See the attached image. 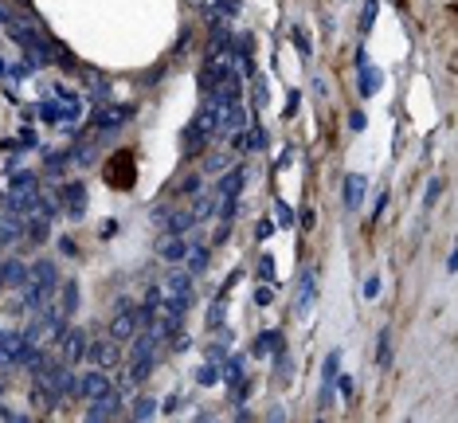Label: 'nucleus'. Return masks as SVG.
Listing matches in <instances>:
<instances>
[{"label":"nucleus","mask_w":458,"mask_h":423,"mask_svg":"<svg viewBox=\"0 0 458 423\" xmlns=\"http://www.w3.org/2000/svg\"><path fill=\"white\" fill-rule=\"evenodd\" d=\"M192 212H188V208H169V216H165V224H161V228L165 231H177V235H184V231H192Z\"/></svg>","instance_id":"a211bd4d"},{"label":"nucleus","mask_w":458,"mask_h":423,"mask_svg":"<svg viewBox=\"0 0 458 423\" xmlns=\"http://www.w3.org/2000/svg\"><path fill=\"white\" fill-rule=\"evenodd\" d=\"M86 357H90L98 368H114V364L121 361V345L106 333V337H98V341H90V345H86Z\"/></svg>","instance_id":"39448f33"},{"label":"nucleus","mask_w":458,"mask_h":423,"mask_svg":"<svg viewBox=\"0 0 458 423\" xmlns=\"http://www.w3.org/2000/svg\"><path fill=\"white\" fill-rule=\"evenodd\" d=\"M364 121H368V118H364L361 110H352V114H349V130H364Z\"/></svg>","instance_id":"bf43d9fd"},{"label":"nucleus","mask_w":458,"mask_h":423,"mask_svg":"<svg viewBox=\"0 0 458 423\" xmlns=\"http://www.w3.org/2000/svg\"><path fill=\"white\" fill-rule=\"evenodd\" d=\"M133 333H137V317H133V306H130V310L114 314V322H110V337L118 341V345H126Z\"/></svg>","instance_id":"ddd939ff"},{"label":"nucleus","mask_w":458,"mask_h":423,"mask_svg":"<svg viewBox=\"0 0 458 423\" xmlns=\"http://www.w3.org/2000/svg\"><path fill=\"white\" fill-rule=\"evenodd\" d=\"M63 169H67V153L43 149V173H48V177H63Z\"/></svg>","instance_id":"cd10ccee"},{"label":"nucleus","mask_w":458,"mask_h":423,"mask_svg":"<svg viewBox=\"0 0 458 423\" xmlns=\"http://www.w3.org/2000/svg\"><path fill=\"white\" fill-rule=\"evenodd\" d=\"M153 415H157V400H153V396H137V400H133L130 420H137V423H149Z\"/></svg>","instance_id":"393cba45"},{"label":"nucleus","mask_w":458,"mask_h":423,"mask_svg":"<svg viewBox=\"0 0 458 423\" xmlns=\"http://www.w3.org/2000/svg\"><path fill=\"white\" fill-rule=\"evenodd\" d=\"M0 420H8V423H28L32 415H20V411H12V408H0Z\"/></svg>","instance_id":"5fc2aeb1"},{"label":"nucleus","mask_w":458,"mask_h":423,"mask_svg":"<svg viewBox=\"0 0 458 423\" xmlns=\"http://www.w3.org/2000/svg\"><path fill=\"white\" fill-rule=\"evenodd\" d=\"M24 282H32V266H24L20 259H4V286H24Z\"/></svg>","instance_id":"dca6fc26"},{"label":"nucleus","mask_w":458,"mask_h":423,"mask_svg":"<svg viewBox=\"0 0 458 423\" xmlns=\"http://www.w3.org/2000/svg\"><path fill=\"white\" fill-rule=\"evenodd\" d=\"M337 373H341V349H333L326 357V364H321V380H333Z\"/></svg>","instance_id":"c9c22d12"},{"label":"nucleus","mask_w":458,"mask_h":423,"mask_svg":"<svg viewBox=\"0 0 458 423\" xmlns=\"http://www.w3.org/2000/svg\"><path fill=\"white\" fill-rule=\"evenodd\" d=\"M208 0H188V8H196V12H200V8H204Z\"/></svg>","instance_id":"69168bd1"},{"label":"nucleus","mask_w":458,"mask_h":423,"mask_svg":"<svg viewBox=\"0 0 458 423\" xmlns=\"http://www.w3.org/2000/svg\"><path fill=\"white\" fill-rule=\"evenodd\" d=\"M130 118H133V106H98L90 126H94L98 133H118Z\"/></svg>","instance_id":"f03ea898"},{"label":"nucleus","mask_w":458,"mask_h":423,"mask_svg":"<svg viewBox=\"0 0 458 423\" xmlns=\"http://www.w3.org/2000/svg\"><path fill=\"white\" fill-rule=\"evenodd\" d=\"M153 251H157V259H165V263H184L188 243H184V235H177V231H161L157 239H153Z\"/></svg>","instance_id":"7ed1b4c3"},{"label":"nucleus","mask_w":458,"mask_h":423,"mask_svg":"<svg viewBox=\"0 0 458 423\" xmlns=\"http://www.w3.org/2000/svg\"><path fill=\"white\" fill-rule=\"evenodd\" d=\"M384 204H388V193H380V196H376V212H372V219L380 216V212H384Z\"/></svg>","instance_id":"e2e57ef3"},{"label":"nucleus","mask_w":458,"mask_h":423,"mask_svg":"<svg viewBox=\"0 0 458 423\" xmlns=\"http://www.w3.org/2000/svg\"><path fill=\"white\" fill-rule=\"evenodd\" d=\"M63 208H67V216H71V219H83L86 216V184L83 181L63 184Z\"/></svg>","instance_id":"1a4fd4ad"},{"label":"nucleus","mask_w":458,"mask_h":423,"mask_svg":"<svg viewBox=\"0 0 458 423\" xmlns=\"http://www.w3.org/2000/svg\"><path fill=\"white\" fill-rule=\"evenodd\" d=\"M266 141H270L266 130H263V126H255V130H251V149H266Z\"/></svg>","instance_id":"603ef678"},{"label":"nucleus","mask_w":458,"mask_h":423,"mask_svg":"<svg viewBox=\"0 0 458 423\" xmlns=\"http://www.w3.org/2000/svg\"><path fill=\"white\" fill-rule=\"evenodd\" d=\"M196 384H204V388H212V384H219V364H200L196 368Z\"/></svg>","instance_id":"2f4dec72"},{"label":"nucleus","mask_w":458,"mask_h":423,"mask_svg":"<svg viewBox=\"0 0 458 423\" xmlns=\"http://www.w3.org/2000/svg\"><path fill=\"white\" fill-rule=\"evenodd\" d=\"M204 149H208V137H204V130H200L196 121H188V126L181 130V157H184V161H192V157H200Z\"/></svg>","instance_id":"6e6552de"},{"label":"nucleus","mask_w":458,"mask_h":423,"mask_svg":"<svg viewBox=\"0 0 458 423\" xmlns=\"http://www.w3.org/2000/svg\"><path fill=\"white\" fill-rule=\"evenodd\" d=\"M235 420H239V423H247V420H255V415H251V408H247V404H243V408L235 411Z\"/></svg>","instance_id":"0e129e2a"},{"label":"nucleus","mask_w":458,"mask_h":423,"mask_svg":"<svg viewBox=\"0 0 458 423\" xmlns=\"http://www.w3.org/2000/svg\"><path fill=\"white\" fill-rule=\"evenodd\" d=\"M86 345H90V341H86L83 329H71V326H67V329L59 333V361L74 368V364L86 357Z\"/></svg>","instance_id":"f257e3e1"},{"label":"nucleus","mask_w":458,"mask_h":423,"mask_svg":"<svg viewBox=\"0 0 458 423\" xmlns=\"http://www.w3.org/2000/svg\"><path fill=\"white\" fill-rule=\"evenodd\" d=\"M121 408H126V400L121 392H110L102 400H90V408H86V423H106V420H118Z\"/></svg>","instance_id":"20e7f679"},{"label":"nucleus","mask_w":458,"mask_h":423,"mask_svg":"<svg viewBox=\"0 0 458 423\" xmlns=\"http://www.w3.org/2000/svg\"><path fill=\"white\" fill-rule=\"evenodd\" d=\"M228 326V298L223 294H216V302L208 306V329H219Z\"/></svg>","instance_id":"a878e982"},{"label":"nucleus","mask_w":458,"mask_h":423,"mask_svg":"<svg viewBox=\"0 0 458 423\" xmlns=\"http://www.w3.org/2000/svg\"><path fill=\"white\" fill-rule=\"evenodd\" d=\"M169 345H172V353H184V349H188V345H192V337H188V333H181V329H177V333H172V337H169Z\"/></svg>","instance_id":"49530a36"},{"label":"nucleus","mask_w":458,"mask_h":423,"mask_svg":"<svg viewBox=\"0 0 458 423\" xmlns=\"http://www.w3.org/2000/svg\"><path fill=\"white\" fill-rule=\"evenodd\" d=\"M376 12H380V0H364V12H361V32L368 36L376 24Z\"/></svg>","instance_id":"72a5a7b5"},{"label":"nucleus","mask_w":458,"mask_h":423,"mask_svg":"<svg viewBox=\"0 0 458 423\" xmlns=\"http://www.w3.org/2000/svg\"><path fill=\"white\" fill-rule=\"evenodd\" d=\"M161 302H165V291H161V286H149V291H145V306H153V310H157Z\"/></svg>","instance_id":"3c124183"},{"label":"nucleus","mask_w":458,"mask_h":423,"mask_svg":"<svg viewBox=\"0 0 458 423\" xmlns=\"http://www.w3.org/2000/svg\"><path fill=\"white\" fill-rule=\"evenodd\" d=\"M251 349H255V357H266V349H270V333H259Z\"/></svg>","instance_id":"864d4df0"},{"label":"nucleus","mask_w":458,"mask_h":423,"mask_svg":"<svg viewBox=\"0 0 458 423\" xmlns=\"http://www.w3.org/2000/svg\"><path fill=\"white\" fill-rule=\"evenodd\" d=\"M364 196H368V177H364V173H349V177H345V196H341V200H345V208H361V200Z\"/></svg>","instance_id":"f8f14e48"},{"label":"nucleus","mask_w":458,"mask_h":423,"mask_svg":"<svg viewBox=\"0 0 458 423\" xmlns=\"http://www.w3.org/2000/svg\"><path fill=\"white\" fill-rule=\"evenodd\" d=\"M216 200H219L216 193H192V208H188L192 219H212L216 216Z\"/></svg>","instance_id":"412c9836"},{"label":"nucleus","mask_w":458,"mask_h":423,"mask_svg":"<svg viewBox=\"0 0 458 423\" xmlns=\"http://www.w3.org/2000/svg\"><path fill=\"white\" fill-rule=\"evenodd\" d=\"M376 364H380V368H392V329H380V333H376Z\"/></svg>","instance_id":"b1692460"},{"label":"nucleus","mask_w":458,"mask_h":423,"mask_svg":"<svg viewBox=\"0 0 458 423\" xmlns=\"http://www.w3.org/2000/svg\"><path fill=\"white\" fill-rule=\"evenodd\" d=\"M275 216H278L282 228H294V212H290V204L286 200H278V196H275Z\"/></svg>","instance_id":"4c0bfd02"},{"label":"nucleus","mask_w":458,"mask_h":423,"mask_svg":"<svg viewBox=\"0 0 458 423\" xmlns=\"http://www.w3.org/2000/svg\"><path fill=\"white\" fill-rule=\"evenodd\" d=\"M32 282H39V286H48V291H59V266L51 263V259H36L32 263Z\"/></svg>","instance_id":"4468645a"},{"label":"nucleus","mask_w":458,"mask_h":423,"mask_svg":"<svg viewBox=\"0 0 458 423\" xmlns=\"http://www.w3.org/2000/svg\"><path fill=\"white\" fill-rule=\"evenodd\" d=\"M8 75H12V79H28V75H36V59H20V63H12V67H8Z\"/></svg>","instance_id":"58836bf2"},{"label":"nucleus","mask_w":458,"mask_h":423,"mask_svg":"<svg viewBox=\"0 0 458 423\" xmlns=\"http://www.w3.org/2000/svg\"><path fill=\"white\" fill-rule=\"evenodd\" d=\"M314 302H317V275L314 270H301V278H298V314L306 317L310 310H314Z\"/></svg>","instance_id":"9b49d317"},{"label":"nucleus","mask_w":458,"mask_h":423,"mask_svg":"<svg viewBox=\"0 0 458 423\" xmlns=\"http://www.w3.org/2000/svg\"><path fill=\"white\" fill-rule=\"evenodd\" d=\"M364 298H368V302H372V298H380V275H368L364 278Z\"/></svg>","instance_id":"37998d69"},{"label":"nucleus","mask_w":458,"mask_h":423,"mask_svg":"<svg viewBox=\"0 0 458 423\" xmlns=\"http://www.w3.org/2000/svg\"><path fill=\"white\" fill-rule=\"evenodd\" d=\"M251 83H255V106H259V110H263V106H270V102H266V98H270V95H266V83L259 79V75H255Z\"/></svg>","instance_id":"c03bdc74"},{"label":"nucleus","mask_w":458,"mask_h":423,"mask_svg":"<svg viewBox=\"0 0 458 423\" xmlns=\"http://www.w3.org/2000/svg\"><path fill=\"white\" fill-rule=\"evenodd\" d=\"M243 184H247V169H243V165H235V169H231V173H223V177H219V181H216V196L239 193Z\"/></svg>","instance_id":"aec40b11"},{"label":"nucleus","mask_w":458,"mask_h":423,"mask_svg":"<svg viewBox=\"0 0 458 423\" xmlns=\"http://www.w3.org/2000/svg\"><path fill=\"white\" fill-rule=\"evenodd\" d=\"M275 302V291H270V282H263L259 291H255V306H270Z\"/></svg>","instance_id":"a18cd8bd"},{"label":"nucleus","mask_w":458,"mask_h":423,"mask_svg":"<svg viewBox=\"0 0 458 423\" xmlns=\"http://www.w3.org/2000/svg\"><path fill=\"white\" fill-rule=\"evenodd\" d=\"M172 51H177V55H188V51H192V24H184V28H181V36H177Z\"/></svg>","instance_id":"e433bc0d"},{"label":"nucleus","mask_w":458,"mask_h":423,"mask_svg":"<svg viewBox=\"0 0 458 423\" xmlns=\"http://www.w3.org/2000/svg\"><path fill=\"white\" fill-rule=\"evenodd\" d=\"M48 63H55V67H63L67 75H79V79H83V63L74 59V51L55 36H51V48H48Z\"/></svg>","instance_id":"0eeeda50"},{"label":"nucleus","mask_w":458,"mask_h":423,"mask_svg":"<svg viewBox=\"0 0 458 423\" xmlns=\"http://www.w3.org/2000/svg\"><path fill=\"white\" fill-rule=\"evenodd\" d=\"M59 251L67 255V259H74V255H79V247H74V239H67V235H63V239H59Z\"/></svg>","instance_id":"13d9d810"},{"label":"nucleus","mask_w":458,"mask_h":423,"mask_svg":"<svg viewBox=\"0 0 458 423\" xmlns=\"http://www.w3.org/2000/svg\"><path fill=\"white\" fill-rule=\"evenodd\" d=\"M94 161H98V141H94V137L83 141V133H79V141L67 149V165H74V169H90Z\"/></svg>","instance_id":"9d476101"},{"label":"nucleus","mask_w":458,"mask_h":423,"mask_svg":"<svg viewBox=\"0 0 458 423\" xmlns=\"http://www.w3.org/2000/svg\"><path fill=\"white\" fill-rule=\"evenodd\" d=\"M12 193H39L36 173H16L12 169Z\"/></svg>","instance_id":"c756f323"},{"label":"nucleus","mask_w":458,"mask_h":423,"mask_svg":"<svg viewBox=\"0 0 458 423\" xmlns=\"http://www.w3.org/2000/svg\"><path fill=\"white\" fill-rule=\"evenodd\" d=\"M259 278H263V282H278V270H275V255H259Z\"/></svg>","instance_id":"f704fd0d"},{"label":"nucleus","mask_w":458,"mask_h":423,"mask_svg":"<svg viewBox=\"0 0 458 423\" xmlns=\"http://www.w3.org/2000/svg\"><path fill=\"white\" fill-rule=\"evenodd\" d=\"M55 294H59V310H63V314H67V317L79 314V282H74V278L59 282V291H55Z\"/></svg>","instance_id":"f3484780"},{"label":"nucleus","mask_w":458,"mask_h":423,"mask_svg":"<svg viewBox=\"0 0 458 423\" xmlns=\"http://www.w3.org/2000/svg\"><path fill=\"white\" fill-rule=\"evenodd\" d=\"M114 231H118V219H106V224H102V239H110Z\"/></svg>","instance_id":"680f3d73"},{"label":"nucleus","mask_w":458,"mask_h":423,"mask_svg":"<svg viewBox=\"0 0 458 423\" xmlns=\"http://www.w3.org/2000/svg\"><path fill=\"white\" fill-rule=\"evenodd\" d=\"M12 16H16V8H12V4H4V0H0V24H8Z\"/></svg>","instance_id":"052dcab7"},{"label":"nucleus","mask_w":458,"mask_h":423,"mask_svg":"<svg viewBox=\"0 0 458 423\" xmlns=\"http://www.w3.org/2000/svg\"><path fill=\"white\" fill-rule=\"evenodd\" d=\"M290 102H286V118H294V114H298V102H301V90H290Z\"/></svg>","instance_id":"6e6d98bb"},{"label":"nucleus","mask_w":458,"mask_h":423,"mask_svg":"<svg viewBox=\"0 0 458 423\" xmlns=\"http://www.w3.org/2000/svg\"><path fill=\"white\" fill-rule=\"evenodd\" d=\"M16 239H24V216L0 212V247H4V243H16Z\"/></svg>","instance_id":"2eb2a0df"},{"label":"nucleus","mask_w":458,"mask_h":423,"mask_svg":"<svg viewBox=\"0 0 458 423\" xmlns=\"http://www.w3.org/2000/svg\"><path fill=\"white\" fill-rule=\"evenodd\" d=\"M153 368H157L153 353H149V357H133V364H130V384H145V380L153 376Z\"/></svg>","instance_id":"4be33fe9"},{"label":"nucleus","mask_w":458,"mask_h":423,"mask_svg":"<svg viewBox=\"0 0 458 423\" xmlns=\"http://www.w3.org/2000/svg\"><path fill=\"white\" fill-rule=\"evenodd\" d=\"M39 118L51 121V126H59V121L67 118V110H63L59 102H39Z\"/></svg>","instance_id":"7c9ffc66"},{"label":"nucleus","mask_w":458,"mask_h":423,"mask_svg":"<svg viewBox=\"0 0 458 423\" xmlns=\"http://www.w3.org/2000/svg\"><path fill=\"white\" fill-rule=\"evenodd\" d=\"M181 193H188V196L200 193V177H184V181H181Z\"/></svg>","instance_id":"4d7b16f0"},{"label":"nucleus","mask_w":458,"mask_h":423,"mask_svg":"<svg viewBox=\"0 0 458 423\" xmlns=\"http://www.w3.org/2000/svg\"><path fill=\"white\" fill-rule=\"evenodd\" d=\"M16 146H20V149H36V146H39V137H36L32 130H20V137H16Z\"/></svg>","instance_id":"8fccbe9b"},{"label":"nucleus","mask_w":458,"mask_h":423,"mask_svg":"<svg viewBox=\"0 0 458 423\" xmlns=\"http://www.w3.org/2000/svg\"><path fill=\"white\" fill-rule=\"evenodd\" d=\"M223 169H228V157H223V153H216V157L204 161V173H223Z\"/></svg>","instance_id":"09e8293b"},{"label":"nucleus","mask_w":458,"mask_h":423,"mask_svg":"<svg viewBox=\"0 0 458 423\" xmlns=\"http://www.w3.org/2000/svg\"><path fill=\"white\" fill-rule=\"evenodd\" d=\"M184 259H188V275H204L208 270V263H212V251H208V247H188V255H184Z\"/></svg>","instance_id":"5701e85b"},{"label":"nucleus","mask_w":458,"mask_h":423,"mask_svg":"<svg viewBox=\"0 0 458 423\" xmlns=\"http://www.w3.org/2000/svg\"><path fill=\"white\" fill-rule=\"evenodd\" d=\"M219 376H228V384H235L243 376V357H228V361L219 364Z\"/></svg>","instance_id":"473e14b6"},{"label":"nucleus","mask_w":458,"mask_h":423,"mask_svg":"<svg viewBox=\"0 0 458 423\" xmlns=\"http://www.w3.org/2000/svg\"><path fill=\"white\" fill-rule=\"evenodd\" d=\"M133 353H130V361L133 357H149V353L157 349V337H153V333H133Z\"/></svg>","instance_id":"c85d7f7f"},{"label":"nucleus","mask_w":458,"mask_h":423,"mask_svg":"<svg viewBox=\"0 0 458 423\" xmlns=\"http://www.w3.org/2000/svg\"><path fill=\"white\" fill-rule=\"evenodd\" d=\"M212 364H223L228 361V349H223V341H208V353H204Z\"/></svg>","instance_id":"a19ab883"},{"label":"nucleus","mask_w":458,"mask_h":423,"mask_svg":"<svg viewBox=\"0 0 458 423\" xmlns=\"http://www.w3.org/2000/svg\"><path fill=\"white\" fill-rule=\"evenodd\" d=\"M12 4H20V8H32V0H12Z\"/></svg>","instance_id":"774afa93"},{"label":"nucleus","mask_w":458,"mask_h":423,"mask_svg":"<svg viewBox=\"0 0 458 423\" xmlns=\"http://www.w3.org/2000/svg\"><path fill=\"white\" fill-rule=\"evenodd\" d=\"M290 39H294V51H298L306 63L314 59V39H310V32H301V28H290Z\"/></svg>","instance_id":"bb28decb"},{"label":"nucleus","mask_w":458,"mask_h":423,"mask_svg":"<svg viewBox=\"0 0 458 423\" xmlns=\"http://www.w3.org/2000/svg\"><path fill=\"white\" fill-rule=\"evenodd\" d=\"M275 235V219H259L255 224V239H270Z\"/></svg>","instance_id":"de8ad7c7"},{"label":"nucleus","mask_w":458,"mask_h":423,"mask_svg":"<svg viewBox=\"0 0 458 423\" xmlns=\"http://www.w3.org/2000/svg\"><path fill=\"white\" fill-rule=\"evenodd\" d=\"M114 392V380L106 376V368H94V373H83L79 376V396L83 400H102Z\"/></svg>","instance_id":"423d86ee"},{"label":"nucleus","mask_w":458,"mask_h":423,"mask_svg":"<svg viewBox=\"0 0 458 423\" xmlns=\"http://www.w3.org/2000/svg\"><path fill=\"white\" fill-rule=\"evenodd\" d=\"M439 193H443V181L435 177V181L427 184V188H423V204H427V208H431V204H439Z\"/></svg>","instance_id":"79ce46f5"},{"label":"nucleus","mask_w":458,"mask_h":423,"mask_svg":"<svg viewBox=\"0 0 458 423\" xmlns=\"http://www.w3.org/2000/svg\"><path fill=\"white\" fill-rule=\"evenodd\" d=\"M231 149H235V153H251V130H247V126H243V130H235Z\"/></svg>","instance_id":"ea45409f"},{"label":"nucleus","mask_w":458,"mask_h":423,"mask_svg":"<svg viewBox=\"0 0 458 423\" xmlns=\"http://www.w3.org/2000/svg\"><path fill=\"white\" fill-rule=\"evenodd\" d=\"M0 291H8V286H4V259H0Z\"/></svg>","instance_id":"338daca9"},{"label":"nucleus","mask_w":458,"mask_h":423,"mask_svg":"<svg viewBox=\"0 0 458 423\" xmlns=\"http://www.w3.org/2000/svg\"><path fill=\"white\" fill-rule=\"evenodd\" d=\"M380 71H376L372 63H361V79H357V90H361V98H372L376 90H380Z\"/></svg>","instance_id":"6ab92c4d"}]
</instances>
